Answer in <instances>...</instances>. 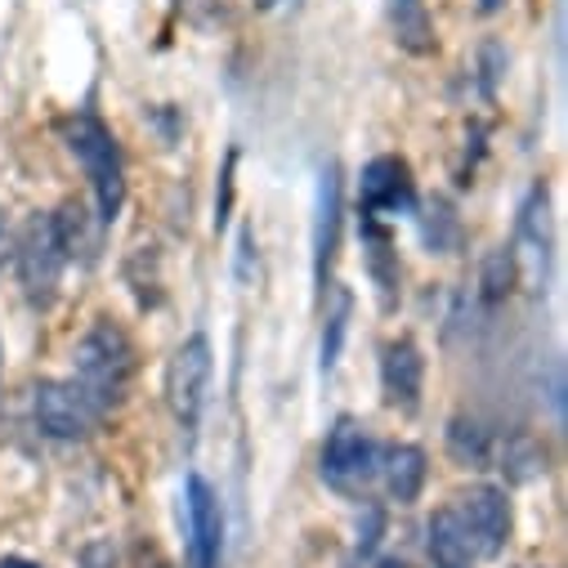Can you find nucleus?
<instances>
[{"instance_id":"9","label":"nucleus","mask_w":568,"mask_h":568,"mask_svg":"<svg viewBox=\"0 0 568 568\" xmlns=\"http://www.w3.org/2000/svg\"><path fill=\"white\" fill-rule=\"evenodd\" d=\"M184 528H189V568H220L224 555V510L215 488L202 475L184 484Z\"/></svg>"},{"instance_id":"23","label":"nucleus","mask_w":568,"mask_h":568,"mask_svg":"<svg viewBox=\"0 0 568 568\" xmlns=\"http://www.w3.org/2000/svg\"><path fill=\"white\" fill-rule=\"evenodd\" d=\"M81 568H116V555H112V546H108V541H94V546H85V550H81Z\"/></svg>"},{"instance_id":"28","label":"nucleus","mask_w":568,"mask_h":568,"mask_svg":"<svg viewBox=\"0 0 568 568\" xmlns=\"http://www.w3.org/2000/svg\"><path fill=\"white\" fill-rule=\"evenodd\" d=\"M376 568H412V564H407V559H381Z\"/></svg>"},{"instance_id":"18","label":"nucleus","mask_w":568,"mask_h":568,"mask_svg":"<svg viewBox=\"0 0 568 568\" xmlns=\"http://www.w3.org/2000/svg\"><path fill=\"white\" fill-rule=\"evenodd\" d=\"M420 242L430 246V255H453L462 246V220H457L448 197L425 202V211H420Z\"/></svg>"},{"instance_id":"27","label":"nucleus","mask_w":568,"mask_h":568,"mask_svg":"<svg viewBox=\"0 0 568 568\" xmlns=\"http://www.w3.org/2000/svg\"><path fill=\"white\" fill-rule=\"evenodd\" d=\"M506 6V0H479V14H497Z\"/></svg>"},{"instance_id":"5","label":"nucleus","mask_w":568,"mask_h":568,"mask_svg":"<svg viewBox=\"0 0 568 568\" xmlns=\"http://www.w3.org/2000/svg\"><path fill=\"white\" fill-rule=\"evenodd\" d=\"M211 341L197 332L189 336L175 354H171V367H166V403H171V416L175 425L189 435H197V425H202V412H206V389H211Z\"/></svg>"},{"instance_id":"10","label":"nucleus","mask_w":568,"mask_h":568,"mask_svg":"<svg viewBox=\"0 0 568 568\" xmlns=\"http://www.w3.org/2000/svg\"><path fill=\"white\" fill-rule=\"evenodd\" d=\"M416 211V184H412V171L403 158H376L363 166V180H358V215H376V220H389V215H407Z\"/></svg>"},{"instance_id":"19","label":"nucleus","mask_w":568,"mask_h":568,"mask_svg":"<svg viewBox=\"0 0 568 568\" xmlns=\"http://www.w3.org/2000/svg\"><path fill=\"white\" fill-rule=\"evenodd\" d=\"M54 229H59V242H63V255L68 260H94V251H99V229L90 224V211L81 206V202H68L59 215H54Z\"/></svg>"},{"instance_id":"4","label":"nucleus","mask_w":568,"mask_h":568,"mask_svg":"<svg viewBox=\"0 0 568 568\" xmlns=\"http://www.w3.org/2000/svg\"><path fill=\"white\" fill-rule=\"evenodd\" d=\"M14 264H19V282H23V296L45 310L54 305L59 296V277H63V242H59V229H54V215H32L19 233V246H14Z\"/></svg>"},{"instance_id":"21","label":"nucleus","mask_w":568,"mask_h":568,"mask_svg":"<svg viewBox=\"0 0 568 568\" xmlns=\"http://www.w3.org/2000/svg\"><path fill=\"white\" fill-rule=\"evenodd\" d=\"M510 282H515V260H510V251L501 246V251H493V255L484 260V277H479L484 305H501L506 292H510Z\"/></svg>"},{"instance_id":"24","label":"nucleus","mask_w":568,"mask_h":568,"mask_svg":"<svg viewBox=\"0 0 568 568\" xmlns=\"http://www.w3.org/2000/svg\"><path fill=\"white\" fill-rule=\"evenodd\" d=\"M381 510H367V528L358 532V555H372L376 550V541H381Z\"/></svg>"},{"instance_id":"15","label":"nucleus","mask_w":568,"mask_h":568,"mask_svg":"<svg viewBox=\"0 0 568 568\" xmlns=\"http://www.w3.org/2000/svg\"><path fill=\"white\" fill-rule=\"evenodd\" d=\"M425 546H430V559L435 568H475V550L453 515V506H439L425 524Z\"/></svg>"},{"instance_id":"25","label":"nucleus","mask_w":568,"mask_h":568,"mask_svg":"<svg viewBox=\"0 0 568 568\" xmlns=\"http://www.w3.org/2000/svg\"><path fill=\"white\" fill-rule=\"evenodd\" d=\"M251 273V229H242V277Z\"/></svg>"},{"instance_id":"17","label":"nucleus","mask_w":568,"mask_h":568,"mask_svg":"<svg viewBox=\"0 0 568 568\" xmlns=\"http://www.w3.org/2000/svg\"><path fill=\"white\" fill-rule=\"evenodd\" d=\"M493 466L510 479V484H532L537 475H546V453L528 439V435H506L493 453Z\"/></svg>"},{"instance_id":"3","label":"nucleus","mask_w":568,"mask_h":568,"mask_svg":"<svg viewBox=\"0 0 568 568\" xmlns=\"http://www.w3.org/2000/svg\"><path fill=\"white\" fill-rule=\"evenodd\" d=\"M376 453L381 448L363 430V420L341 416L323 444V484L341 497H363L376 484Z\"/></svg>"},{"instance_id":"7","label":"nucleus","mask_w":568,"mask_h":568,"mask_svg":"<svg viewBox=\"0 0 568 568\" xmlns=\"http://www.w3.org/2000/svg\"><path fill=\"white\" fill-rule=\"evenodd\" d=\"M32 416L41 425V435L50 439H90L99 430L103 412L90 403V394L77 381H41L32 398Z\"/></svg>"},{"instance_id":"11","label":"nucleus","mask_w":568,"mask_h":568,"mask_svg":"<svg viewBox=\"0 0 568 568\" xmlns=\"http://www.w3.org/2000/svg\"><path fill=\"white\" fill-rule=\"evenodd\" d=\"M341 166L327 162L318 171V202H314V287L318 296H327V277H332V264H336V251H341Z\"/></svg>"},{"instance_id":"1","label":"nucleus","mask_w":568,"mask_h":568,"mask_svg":"<svg viewBox=\"0 0 568 568\" xmlns=\"http://www.w3.org/2000/svg\"><path fill=\"white\" fill-rule=\"evenodd\" d=\"M72 381L90 394V403L99 412H112L125 403L130 381H134V345L130 336L112 323L99 318L72 349Z\"/></svg>"},{"instance_id":"20","label":"nucleus","mask_w":568,"mask_h":568,"mask_svg":"<svg viewBox=\"0 0 568 568\" xmlns=\"http://www.w3.org/2000/svg\"><path fill=\"white\" fill-rule=\"evenodd\" d=\"M349 314H354V296L345 287H332V310H327V327H323V376L336 372L341 363V345H345V332H349Z\"/></svg>"},{"instance_id":"13","label":"nucleus","mask_w":568,"mask_h":568,"mask_svg":"<svg viewBox=\"0 0 568 568\" xmlns=\"http://www.w3.org/2000/svg\"><path fill=\"white\" fill-rule=\"evenodd\" d=\"M376 479L398 506H412L425 488V453L416 444H389L376 453Z\"/></svg>"},{"instance_id":"2","label":"nucleus","mask_w":568,"mask_h":568,"mask_svg":"<svg viewBox=\"0 0 568 568\" xmlns=\"http://www.w3.org/2000/svg\"><path fill=\"white\" fill-rule=\"evenodd\" d=\"M63 144L68 153L81 162L90 189H94V215L99 224H112L125 206V162H121V149L112 130L94 116V112H72L63 121Z\"/></svg>"},{"instance_id":"26","label":"nucleus","mask_w":568,"mask_h":568,"mask_svg":"<svg viewBox=\"0 0 568 568\" xmlns=\"http://www.w3.org/2000/svg\"><path fill=\"white\" fill-rule=\"evenodd\" d=\"M0 568H41V564H32L23 555H6V559H0Z\"/></svg>"},{"instance_id":"22","label":"nucleus","mask_w":568,"mask_h":568,"mask_svg":"<svg viewBox=\"0 0 568 568\" xmlns=\"http://www.w3.org/2000/svg\"><path fill=\"white\" fill-rule=\"evenodd\" d=\"M233 171H237V153H229L224 171H220V189H215V233L229 224V211H233Z\"/></svg>"},{"instance_id":"16","label":"nucleus","mask_w":568,"mask_h":568,"mask_svg":"<svg viewBox=\"0 0 568 568\" xmlns=\"http://www.w3.org/2000/svg\"><path fill=\"white\" fill-rule=\"evenodd\" d=\"M448 453L457 466L466 470H488L493 466V453H497V439L484 420L475 416H453L448 420Z\"/></svg>"},{"instance_id":"6","label":"nucleus","mask_w":568,"mask_h":568,"mask_svg":"<svg viewBox=\"0 0 568 568\" xmlns=\"http://www.w3.org/2000/svg\"><path fill=\"white\" fill-rule=\"evenodd\" d=\"M550 197L546 184H537L515 220V242L506 246L515 260V277L524 282L528 292H546V277H550Z\"/></svg>"},{"instance_id":"8","label":"nucleus","mask_w":568,"mask_h":568,"mask_svg":"<svg viewBox=\"0 0 568 568\" xmlns=\"http://www.w3.org/2000/svg\"><path fill=\"white\" fill-rule=\"evenodd\" d=\"M453 515H457V524H462V532H466L475 559H497V555L506 550L515 519H510V501H506L501 488H493V484L466 488V493L453 501Z\"/></svg>"},{"instance_id":"12","label":"nucleus","mask_w":568,"mask_h":568,"mask_svg":"<svg viewBox=\"0 0 568 568\" xmlns=\"http://www.w3.org/2000/svg\"><path fill=\"white\" fill-rule=\"evenodd\" d=\"M420 389H425V358H420L416 341H407V336L389 341L385 354H381V394H385V403L398 407V412H416Z\"/></svg>"},{"instance_id":"14","label":"nucleus","mask_w":568,"mask_h":568,"mask_svg":"<svg viewBox=\"0 0 568 568\" xmlns=\"http://www.w3.org/2000/svg\"><path fill=\"white\" fill-rule=\"evenodd\" d=\"M358 229H363L367 268H372V282L381 292V305L394 310V296H398V251H394V237H389V229L376 215H358Z\"/></svg>"}]
</instances>
